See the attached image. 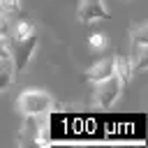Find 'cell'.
Wrapping results in <instances>:
<instances>
[{"mask_svg": "<svg viewBox=\"0 0 148 148\" xmlns=\"http://www.w3.org/2000/svg\"><path fill=\"white\" fill-rule=\"evenodd\" d=\"M53 106H56V99L46 90H37V88L23 90L16 99V111L21 116H42V113L51 111Z\"/></svg>", "mask_w": 148, "mask_h": 148, "instance_id": "1", "label": "cell"}, {"mask_svg": "<svg viewBox=\"0 0 148 148\" xmlns=\"http://www.w3.org/2000/svg\"><path fill=\"white\" fill-rule=\"evenodd\" d=\"M123 88H125V86H123V81H120L118 74H111V76L97 81V88H95V104H97L99 109H111V106L116 104V99L120 97Z\"/></svg>", "mask_w": 148, "mask_h": 148, "instance_id": "2", "label": "cell"}, {"mask_svg": "<svg viewBox=\"0 0 148 148\" xmlns=\"http://www.w3.org/2000/svg\"><path fill=\"white\" fill-rule=\"evenodd\" d=\"M16 42V46H14V51H12V67L16 69V72H21L28 62H30V58H32V53H35V49H37V30L35 32H30V35H25V37H18V39H14Z\"/></svg>", "mask_w": 148, "mask_h": 148, "instance_id": "3", "label": "cell"}, {"mask_svg": "<svg viewBox=\"0 0 148 148\" xmlns=\"http://www.w3.org/2000/svg\"><path fill=\"white\" fill-rule=\"evenodd\" d=\"M76 18L81 23H97V21L109 18V9L104 0H81L76 9Z\"/></svg>", "mask_w": 148, "mask_h": 148, "instance_id": "4", "label": "cell"}, {"mask_svg": "<svg viewBox=\"0 0 148 148\" xmlns=\"http://www.w3.org/2000/svg\"><path fill=\"white\" fill-rule=\"evenodd\" d=\"M111 74H116V56H106V58L97 60L95 65H90L86 69V79L92 81V83H97V81H102Z\"/></svg>", "mask_w": 148, "mask_h": 148, "instance_id": "5", "label": "cell"}, {"mask_svg": "<svg viewBox=\"0 0 148 148\" xmlns=\"http://www.w3.org/2000/svg\"><path fill=\"white\" fill-rule=\"evenodd\" d=\"M37 116H23V127H21V136H18V143L21 146H32L39 141L37 136Z\"/></svg>", "mask_w": 148, "mask_h": 148, "instance_id": "6", "label": "cell"}, {"mask_svg": "<svg viewBox=\"0 0 148 148\" xmlns=\"http://www.w3.org/2000/svg\"><path fill=\"white\" fill-rule=\"evenodd\" d=\"M14 81V67H12V60H0V92L7 90Z\"/></svg>", "mask_w": 148, "mask_h": 148, "instance_id": "7", "label": "cell"}, {"mask_svg": "<svg viewBox=\"0 0 148 148\" xmlns=\"http://www.w3.org/2000/svg\"><path fill=\"white\" fill-rule=\"evenodd\" d=\"M116 74L120 76V81H123V86H127L130 81H132V65H130V60H125V58H118L116 56Z\"/></svg>", "mask_w": 148, "mask_h": 148, "instance_id": "8", "label": "cell"}, {"mask_svg": "<svg viewBox=\"0 0 148 148\" xmlns=\"http://www.w3.org/2000/svg\"><path fill=\"white\" fill-rule=\"evenodd\" d=\"M37 28L30 23V21H18L16 25H14V39H18V37H25V35H30V32H35Z\"/></svg>", "mask_w": 148, "mask_h": 148, "instance_id": "9", "label": "cell"}, {"mask_svg": "<svg viewBox=\"0 0 148 148\" xmlns=\"http://www.w3.org/2000/svg\"><path fill=\"white\" fill-rule=\"evenodd\" d=\"M88 42H90V46L97 49V51H104V49H106V37H104L102 32H92V35L88 37Z\"/></svg>", "mask_w": 148, "mask_h": 148, "instance_id": "10", "label": "cell"}, {"mask_svg": "<svg viewBox=\"0 0 148 148\" xmlns=\"http://www.w3.org/2000/svg\"><path fill=\"white\" fill-rule=\"evenodd\" d=\"M7 32H9V14H5L0 9V39L7 37Z\"/></svg>", "mask_w": 148, "mask_h": 148, "instance_id": "11", "label": "cell"}, {"mask_svg": "<svg viewBox=\"0 0 148 148\" xmlns=\"http://www.w3.org/2000/svg\"><path fill=\"white\" fill-rule=\"evenodd\" d=\"M7 58H12V49H9L7 39L2 37V39H0V60H7Z\"/></svg>", "mask_w": 148, "mask_h": 148, "instance_id": "12", "label": "cell"}]
</instances>
